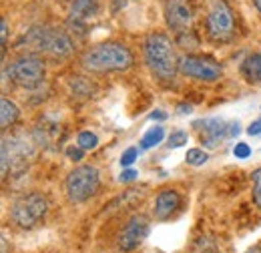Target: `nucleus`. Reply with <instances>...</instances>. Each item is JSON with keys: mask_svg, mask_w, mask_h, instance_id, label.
I'll return each mask as SVG.
<instances>
[{"mask_svg": "<svg viewBox=\"0 0 261 253\" xmlns=\"http://www.w3.org/2000/svg\"><path fill=\"white\" fill-rule=\"evenodd\" d=\"M81 64L91 70V72H98V74H105V72H121V70H127L130 64H133V55L125 44H119V42H102L97 44L93 48H89L83 59Z\"/></svg>", "mask_w": 261, "mask_h": 253, "instance_id": "f257e3e1", "label": "nucleus"}, {"mask_svg": "<svg viewBox=\"0 0 261 253\" xmlns=\"http://www.w3.org/2000/svg\"><path fill=\"white\" fill-rule=\"evenodd\" d=\"M145 61L153 74L161 81H169L179 70V59L175 55V46L171 38L163 32H153L145 38Z\"/></svg>", "mask_w": 261, "mask_h": 253, "instance_id": "f03ea898", "label": "nucleus"}, {"mask_svg": "<svg viewBox=\"0 0 261 253\" xmlns=\"http://www.w3.org/2000/svg\"><path fill=\"white\" fill-rule=\"evenodd\" d=\"M34 53L46 55L50 59H66L74 50L70 36L61 29L53 27H34L22 38Z\"/></svg>", "mask_w": 261, "mask_h": 253, "instance_id": "7ed1b4c3", "label": "nucleus"}, {"mask_svg": "<svg viewBox=\"0 0 261 253\" xmlns=\"http://www.w3.org/2000/svg\"><path fill=\"white\" fill-rule=\"evenodd\" d=\"M100 185V175H98L97 167L93 165H81L74 167L68 177H66V195L72 203H85L87 199H91L98 191Z\"/></svg>", "mask_w": 261, "mask_h": 253, "instance_id": "20e7f679", "label": "nucleus"}, {"mask_svg": "<svg viewBox=\"0 0 261 253\" xmlns=\"http://www.w3.org/2000/svg\"><path fill=\"white\" fill-rule=\"evenodd\" d=\"M46 199L40 195V193H29V195H22L14 205H12V211H10V219L14 225L22 227V229H33L34 225L44 219L46 215Z\"/></svg>", "mask_w": 261, "mask_h": 253, "instance_id": "39448f33", "label": "nucleus"}, {"mask_svg": "<svg viewBox=\"0 0 261 253\" xmlns=\"http://www.w3.org/2000/svg\"><path fill=\"white\" fill-rule=\"evenodd\" d=\"M207 32L215 42H227L235 34V18L225 0H213L209 16H207Z\"/></svg>", "mask_w": 261, "mask_h": 253, "instance_id": "423d86ee", "label": "nucleus"}, {"mask_svg": "<svg viewBox=\"0 0 261 253\" xmlns=\"http://www.w3.org/2000/svg\"><path fill=\"white\" fill-rule=\"evenodd\" d=\"M8 74L16 85L24 89H34L44 81V63L36 55H27L10 64Z\"/></svg>", "mask_w": 261, "mask_h": 253, "instance_id": "0eeeda50", "label": "nucleus"}, {"mask_svg": "<svg viewBox=\"0 0 261 253\" xmlns=\"http://www.w3.org/2000/svg\"><path fill=\"white\" fill-rule=\"evenodd\" d=\"M179 72L185 77H191L197 81H217L221 77V66L209 57H195V55H185L179 59Z\"/></svg>", "mask_w": 261, "mask_h": 253, "instance_id": "6e6552de", "label": "nucleus"}, {"mask_svg": "<svg viewBox=\"0 0 261 253\" xmlns=\"http://www.w3.org/2000/svg\"><path fill=\"white\" fill-rule=\"evenodd\" d=\"M33 159V147L27 145L22 137H12L2 141V177L8 175L10 171L27 167V163Z\"/></svg>", "mask_w": 261, "mask_h": 253, "instance_id": "1a4fd4ad", "label": "nucleus"}, {"mask_svg": "<svg viewBox=\"0 0 261 253\" xmlns=\"http://www.w3.org/2000/svg\"><path fill=\"white\" fill-rule=\"evenodd\" d=\"M165 20L175 32H187L193 22V8L189 0H167L165 2Z\"/></svg>", "mask_w": 261, "mask_h": 253, "instance_id": "9d476101", "label": "nucleus"}, {"mask_svg": "<svg viewBox=\"0 0 261 253\" xmlns=\"http://www.w3.org/2000/svg\"><path fill=\"white\" fill-rule=\"evenodd\" d=\"M149 235V219L145 215H133L129 223L119 233V249L123 251H135L145 237Z\"/></svg>", "mask_w": 261, "mask_h": 253, "instance_id": "9b49d317", "label": "nucleus"}, {"mask_svg": "<svg viewBox=\"0 0 261 253\" xmlns=\"http://www.w3.org/2000/svg\"><path fill=\"white\" fill-rule=\"evenodd\" d=\"M195 127H199V137L201 143H205L207 147H217V143L227 135V125L221 119H203L197 121Z\"/></svg>", "mask_w": 261, "mask_h": 253, "instance_id": "f8f14e48", "label": "nucleus"}, {"mask_svg": "<svg viewBox=\"0 0 261 253\" xmlns=\"http://www.w3.org/2000/svg\"><path fill=\"white\" fill-rule=\"evenodd\" d=\"M179 205H181V195L177 191L173 189L161 191L157 195V199H155V217L161 219V221L169 219L179 209Z\"/></svg>", "mask_w": 261, "mask_h": 253, "instance_id": "ddd939ff", "label": "nucleus"}, {"mask_svg": "<svg viewBox=\"0 0 261 253\" xmlns=\"http://www.w3.org/2000/svg\"><path fill=\"white\" fill-rule=\"evenodd\" d=\"M70 14L76 20H85L93 16L98 8V0H70Z\"/></svg>", "mask_w": 261, "mask_h": 253, "instance_id": "4468645a", "label": "nucleus"}, {"mask_svg": "<svg viewBox=\"0 0 261 253\" xmlns=\"http://www.w3.org/2000/svg\"><path fill=\"white\" fill-rule=\"evenodd\" d=\"M241 72L249 83H261V55L249 57L241 66Z\"/></svg>", "mask_w": 261, "mask_h": 253, "instance_id": "2eb2a0df", "label": "nucleus"}, {"mask_svg": "<svg viewBox=\"0 0 261 253\" xmlns=\"http://www.w3.org/2000/svg\"><path fill=\"white\" fill-rule=\"evenodd\" d=\"M0 109H2V113H0V125H2V129H8L10 125H14L16 119H18V107L4 96L0 100Z\"/></svg>", "mask_w": 261, "mask_h": 253, "instance_id": "dca6fc26", "label": "nucleus"}, {"mask_svg": "<svg viewBox=\"0 0 261 253\" xmlns=\"http://www.w3.org/2000/svg\"><path fill=\"white\" fill-rule=\"evenodd\" d=\"M163 137H165L163 127H155V129H151V131L145 133V137L141 139V147H143V149H151V147L159 145V143L163 141Z\"/></svg>", "mask_w": 261, "mask_h": 253, "instance_id": "f3484780", "label": "nucleus"}, {"mask_svg": "<svg viewBox=\"0 0 261 253\" xmlns=\"http://www.w3.org/2000/svg\"><path fill=\"white\" fill-rule=\"evenodd\" d=\"M76 143H79L81 149H85V151H93V149L98 145V139L95 133H91V131H83V133L79 135Z\"/></svg>", "mask_w": 261, "mask_h": 253, "instance_id": "a211bd4d", "label": "nucleus"}, {"mask_svg": "<svg viewBox=\"0 0 261 253\" xmlns=\"http://www.w3.org/2000/svg\"><path fill=\"white\" fill-rule=\"evenodd\" d=\"M187 163L189 165H193V167H199V165H203L205 161H207V153L203 151V149H189L187 151Z\"/></svg>", "mask_w": 261, "mask_h": 253, "instance_id": "6ab92c4d", "label": "nucleus"}, {"mask_svg": "<svg viewBox=\"0 0 261 253\" xmlns=\"http://www.w3.org/2000/svg\"><path fill=\"white\" fill-rule=\"evenodd\" d=\"M251 181H253V203L261 209V169H255L251 173Z\"/></svg>", "mask_w": 261, "mask_h": 253, "instance_id": "aec40b11", "label": "nucleus"}, {"mask_svg": "<svg viewBox=\"0 0 261 253\" xmlns=\"http://www.w3.org/2000/svg\"><path fill=\"white\" fill-rule=\"evenodd\" d=\"M169 147H173V149H177V147H183V145H187V133L185 131H173L171 135H169Z\"/></svg>", "mask_w": 261, "mask_h": 253, "instance_id": "412c9836", "label": "nucleus"}, {"mask_svg": "<svg viewBox=\"0 0 261 253\" xmlns=\"http://www.w3.org/2000/svg\"><path fill=\"white\" fill-rule=\"evenodd\" d=\"M137 155H139V151H137L135 147L127 149V151L121 155V165H123V167H130V165L137 161Z\"/></svg>", "mask_w": 261, "mask_h": 253, "instance_id": "4be33fe9", "label": "nucleus"}, {"mask_svg": "<svg viewBox=\"0 0 261 253\" xmlns=\"http://www.w3.org/2000/svg\"><path fill=\"white\" fill-rule=\"evenodd\" d=\"M233 155L237 159H247L251 155V147L247 143H237L235 149H233Z\"/></svg>", "mask_w": 261, "mask_h": 253, "instance_id": "5701e85b", "label": "nucleus"}, {"mask_svg": "<svg viewBox=\"0 0 261 253\" xmlns=\"http://www.w3.org/2000/svg\"><path fill=\"white\" fill-rule=\"evenodd\" d=\"M83 153H85V149H81L79 145H76V147H68V149H66V155H68L70 159H74V161H81V159H83Z\"/></svg>", "mask_w": 261, "mask_h": 253, "instance_id": "b1692460", "label": "nucleus"}, {"mask_svg": "<svg viewBox=\"0 0 261 253\" xmlns=\"http://www.w3.org/2000/svg\"><path fill=\"white\" fill-rule=\"evenodd\" d=\"M135 177H137V171H135V169H127V171L121 173L119 181H121V183H129V181H133Z\"/></svg>", "mask_w": 261, "mask_h": 253, "instance_id": "393cba45", "label": "nucleus"}, {"mask_svg": "<svg viewBox=\"0 0 261 253\" xmlns=\"http://www.w3.org/2000/svg\"><path fill=\"white\" fill-rule=\"evenodd\" d=\"M247 133H249V135H253V137H255V135H259V133H261V119L253 121L251 125L247 127Z\"/></svg>", "mask_w": 261, "mask_h": 253, "instance_id": "a878e982", "label": "nucleus"}, {"mask_svg": "<svg viewBox=\"0 0 261 253\" xmlns=\"http://www.w3.org/2000/svg\"><path fill=\"white\" fill-rule=\"evenodd\" d=\"M0 24H2V50H4V48H6V38H8V24H6L4 18H2Z\"/></svg>", "mask_w": 261, "mask_h": 253, "instance_id": "bb28decb", "label": "nucleus"}, {"mask_svg": "<svg viewBox=\"0 0 261 253\" xmlns=\"http://www.w3.org/2000/svg\"><path fill=\"white\" fill-rule=\"evenodd\" d=\"M165 117H167V115H165L163 111H155V113L151 115V119H153V121H155V119H165Z\"/></svg>", "mask_w": 261, "mask_h": 253, "instance_id": "cd10ccee", "label": "nucleus"}, {"mask_svg": "<svg viewBox=\"0 0 261 253\" xmlns=\"http://www.w3.org/2000/svg\"><path fill=\"white\" fill-rule=\"evenodd\" d=\"M6 245H8V239H6V231L2 233V253H6L8 249H6Z\"/></svg>", "mask_w": 261, "mask_h": 253, "instance_id": "c85d7f7f", "label": "nucleus"}, {"mask_svg": "<svg viewBox=\"0 0 261 253\" xmlns=\"http://www.w3.org/2000/svg\"><path fill=\"white\" fill-rule=\"evenodd\" d=\"M239 133V123H233L231 125V131H229V135H237Z\"/></svg>", "mask_w": 261, "mask_h": 253, "instance_id": "c756f323", "label": "nucleus"}, {"mask_svg": "<svg viewBox=\"0 0 261 253\" xmlns=\"http://www.w3.org/2000/svg\"><path fill=\"white\" fill-rule=\"evenodd\" d=\"M253 2H255V6L259 8V12H261V0H253Z\"/></svg>", "mask_w": 261, "mask_h": 253, "instance_id": "7c9ffc66", "label": "nucleus"}, {"mask_svg": "<svg viewBox=\"0 0 261 253\" xmlns=\"http://www.w3.org/2000/svg\"><path fill=\"white\" fill-rule=\"evenodd\" d=\"M249 253H261L259 249H253V251H249Z\"/></svg>", "mask_w": 261, "mask_h": 253, "instance_id": "2f4dec72", "label": "nucleus"}]
</instances>
